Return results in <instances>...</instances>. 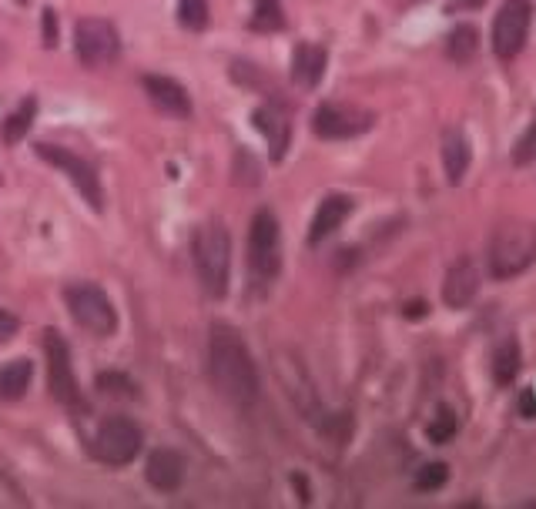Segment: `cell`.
<instances>
[{"label": "cell", "mask_w": 536, "mask_h": 509, "mask_svg": "<svg viewBox=\"0 0 536 509\" xmlns=\"http://www.w3.org/2000/svg\"><path fill=\"white\" fill-rule=\"evenodd\" d=\"M208 369H212V382L222 396L238 409H248L258 399V372L248 355L245 339L232 325H215L212 345H208Z\"/></svg>", "instance_id": "1"}, {"label": "cell", "mask_w": 536, "mask_h": 509, "mask_svg": "<svg viewBox=\"0 0 536 509\" xmlns=\"http://www.w3.org/2000/svg\"><path fill=\"white\" fill-rule=\"evenodd\" d=\"M191 262H195L198 282L212 299H222L228 292V265H232V242H228L225 225L208 222L191 238Z\"/></svg>", "instance_id": "2"}, {"label": "cell", "mask_w": 536, "mask_h": 509, "mask_svg": "<svg viewBox=\"0 0 536 509\" xmlns=\"http://www.w3.org/2000/svg\"><path fill=\"white\" fill-rule=\"evenodd\" d=\"M490 275L493 278H516L536 262V228L523 222H506L490 238Z\"/></svg>", "instance_id": "3"}, {"label": "cell", "mask_w": 536, "mask_h": 509, "mask_svg": "<svg viewBox=\"0 0 536 509\" xmlns=\"http://www.w3.org/2000/svg\"><path fill=\"white\" fill-rule=\"evenodd\" d=\"M64 302H67L71 319L78 322L81 329H88L91 335H98V339H108V335H114V329H118V312H114L111 299L98 285H91V282L67 285Z\"/></svg>", "instance_id": "4"}, {"label": "cell", "mask_w": 536, "mask_h": 509, "mask_svg": "<svg viewBox=\"0 0 536 509\" xmlns=\"http://www.w3.org/2000/svg\"><path fill=\"white\" fill-rule=\"evenodd\" d=\"M248 268L258 282H272L282 268V232H279V218L268 208H262L252 218V228H248Z\"/></svg>", "instance_id": "5"}, {"label": "cell", "mask_w": 536, "mask_h": 509, "mask_svg": "<svg viewBox=\"0 0 536 509\" xmlns=\"http://www.w3.org/2000/svg\"><path fill=\"white\" fill-rule=\"evenodd\" d=\"M141 453V429L131 419H104L91 439V456L104 466H128Z\"/></svg>", "instance_id": "6"}, {"label": "cell", "mask_w": 536, "mask_h": 509, "mask_svg": "<svg viewBox=\"0 0 536 509\" xmlns=\"http://www.w3.org/2000/svg\"><path fill=\"white\" fill-rule=\"evenodd\" d=\"M74 51H78V61L91 71L98 67H108L118 61L121 54V41H118V31H114L111 21L104 17H84L74 27Z\"/></svg>", "instance_id": "7"}, {"label": "cell", "mask_w": 536, "mask_h": 509, "mask_svg": "<svg viewBox=\"0 0 536 509\" xmlns=\"http://www.w3.org/2000/svg\"><path fill=\"white\" fill-rule=\"evenodd\" d=\"M44 352H47V382H51V396L67 409L84 412V399L78 389V376L71 369V349L61 339V332H44Z\"/></svg>", "instance_id": "8"}, {"label": "cell", "mask_w": 536, "mask_h": 509, "mask_svg": "<svg viewBox=\"0 0 536 509\" xmlns=\"http://www.w3.org/2000/svg\"><path fill=\"white\" fill-rule=\"evenodd\" d=\"M530 24H533L530 0H503V7L496 11L493 21V54L500 61H513L523 51L526 37H530Z\"/></svg>", "instance_id": "9"}, {"label": "cell", "mask_w": 536, "mask_h": 509, "mask_svg": "<svg viewBox=\"0 0 536 509\" xmlns=\"http://www.w3.org/2000/svg\"><path fill=\"white\" fill-rule=\"evenodd\" d=\"M37 158L41 161H47V165H54L61 175H67L74 181V188L81 191V198L88 201V205L94 208V211H101L104 208V191H101V181H98V171H94L88 161L84 158H78L74 151H67V148H61V144H47V141H41L37 144Z\"/></svg>", "instance_id": "10"}, {"label": "cell", "mask_w": 536, "mask_h": 509, "mask_svg": "<svg viewBox=\"0 0 536 509\" xmlns=\"http://www.w3.org/2000/svg\"><path fill=\"white\" fill-rule=\"evenodd\" d=\"M376 118L362 108H352V104H322L312 118V128L319 138L325 141H349V138H359L366 134Z\"/></svg>", "instance_id": "11"}, {"label": "cell", "mask_w": 536, "mask_h": 509, "mask_svg": "<svg viewBox=\"0 0 536 509\" xmlns=\"http://www.w3.org/2000/svg\"><path fill=\"white\" fill-rule=\"evenodd\" d=\"M275 366H279V379H282L285 392H289V399L295 402V409H299L309 422H322L319 396H315V389H312L309 376H305L302 362L292 359V355H279V362H275Z\"/></svg>", "instance_id": "12"}, {"label": "cell", "mask_w": 536, "mask_h": 509, "mask_svg": "<svg viewBox=\"0 0 536 509\" xmlns=\"http://www.w3.org/2000/svg\"><path fill=\"white\" fill-rule=\"evenodd\" d=\"M252 121H255V128L265 134L268 155H272V161H282L285 151H289V141H292L289 111H285L282 104H262V108H255Z\"/></svg>", "instance_id": "13"}, {"label": "cell", "mask_w": 536, "mask_h": 509, "mask_svg": "<svg viewBox=\"0 0 536 509\" xmlns=\"http://www.w3.org/2000/svg\"><path fill=\"white\" fill-rule=\"evenodd\" d=\"M141 88H145L148 101L155 104L158 111H165L168 118H191V98H188V91L181 88L175 78L145 74V78H141Z\"/></svg>", "instance_id": "14"}, {"label": "cell", "mask_w": 536, "mask_h": 509, "mask_svg": "<svg viewBox=\"0 0 536 509\" xmlns=\"http://www.w3.org/2000/svg\"><path fill=\"white\" fill-rule=\"evenodd\" d=\"M476 292H480V268H476L473 258H459L446 272L443 302L449 309H466V305L476 299Z\"/></svg>", "instance_id": "15"}, {"label": "cell", "mask_w": 536, "mask_h": 509, "mask_svg": "<svg viewBox=\"0 0 536 509\" xmlns=\"http://www.w3.org/2000/svg\"><path fill=\"white\" fill-rule=\"evenodd\" d=\"M356 211V201L349 195H325L322 205L315 208L312 228H309V245H322L325 238L335 235L342 228V222Z\"/></svg>", "instance_id": "16"}, {"label": "cell", "mask_w": 536, "mask_h": 509, "mask_svg": "<svg viewBox=\"0 0 536 509\" xmlns=\"http://www.w3.org/2000/svg\"><path fill=\"white\" fill-rule=\"evenodd\" d=\"M185 456L175 453V449H155L145 463L148 483L158 489V493H175L185 483Z\"/></svg>", "instance_id": "17"}, {"label": "cell", "mask_w": 536, "mask_h": 509, "mask_svg": "<svg viewBox=\"0 0 536 509\" xmlns=\"http://www.w3.org/2000/svg\"><path fill=\"white\" fill-rule=\"evenodd\" d=\"M469 161H473V148H469V138L463 128H446L443 131V168L449 185H459L469 171Z\"/></svg>", "instance_id": "18"}, {"label": "cell", "mask_w": 536, "mask_h": 509, "mask_svg": "<svg viewBox=\"0 0 536 509\" xmlns=\"http://www.w3.org/2000/svg\"><path fill=\"white\" fill-rule=\"evenodd\" d=\"M325 64H329V54L319 44H299L292 54V81L299 88H315L325 74Z\"/></svg>", "instance_id": "19"}, {"label": "cell", "mask_w": 536, "mask_h": 509, "mask_svg": "<svg viewBox=\"0 0 536 509\" xmlns=\"http://www.w3.org/2000/svg\"><path fill=\"white\" fill-rule=\"evenodd\" d=\"M523 366V352L516 339H503L493 352V382L496 386H513Z\"/></svg>", "instance_id": "20"}, {"label": "cell", "mask_w": 536, "mask_h": 509, "mask_svg": "<svg viewBox=\"0 0 536 509\" xmlns=\"http://www.w3.org/2000/svg\"><path fill=\"white\" fill-rule=\"evenodd\" d=\"M34 366L27 359H14L0 369V402H17L31 386Z\"/></svg>", "instance_id": "21"}, {"label": "cell", "mask_w": 536, "mask_h": 509, "mask_svg": "<svg viewBox=\"0 0 536 509\" xmlns=\"http://www.w3.org/2000/svg\"><path fill=\"white\" fill-rule=\"evenodd\" d=\"M476 51H480V31H476L473 24H456L453 31H449V37H446L449 61L469 64L476 57Z\"/></svg>", "instance_id": "22"}, {"label": "cell", "mask_w": 536, "mask_h": 509, "mask_svg": "<svg viewBox=\"0 0 536 509\" xmlns=\"http://www.w3.org/2000/svg\"><path fill=\"white\" fill-rule=\"evenodd\" d=\"M34 114H37V101L34 98H27L14 114H7L4 124H0V138H4V144H17V141H21L24 134L31 131Z\"/></svg>", "instance_id": "23"}, {"label": "cell", "mask_w": 536, "mask_h": 509, "mask_svg": "<svg viewBox=\"0 0 536 509\" xmlns=\"http://www.w3.org/2000/svg\"><path fill=\"white\" fill-rule=\"evenodd\" d=\"M459 432V416L449 406H439L436 409V416L429 419V426H426V439L433 446H446L449 439H453Z\"/></svg>", "instance_id": "24"}, {"label": "cell", "mask_w": 536, "mask_h": 509, "mask_svg": "<svg viewBox=\"0 0 536 509\" xmlns=\"http://www.w3.org/2000/svg\"><path fill=\"white\" fill-rule=\"evenodd\" d=\"M285 27V14H282V0H255V14H252V31L272 34Z\"/></svg>", "instance_id": "25"}, {"label": "cell", "mask_w": 536, "mask_h": 509, "mask_svg": "<svg viewBox=\"0 0 536 509\" xmlns=\"http://www.w3.org/2000/svg\"><path fill=\"white\" fill-rule=\"evenodd\" d=\"M94 386H98L104 396H114V399H134V396H138V386H134L124 372H101V376L94 379Z\"/></svg>", "instance_id": "26"}, {"label": "cell", "mask_w": 536, "mask_h": 509, "mask_svg": "<svg viewBox=\"0 0 536 509\" xmlns=\"http://www.w3.org/2000/svg\"><path fill=\"white\" fill-rule=\"evenodd\" d=\"M178 21L188 31H205L208 27V0H178Z\"/></svg>", "instance_id": "27"}, {"label": "cell", "mask_w": 536, "mask_h": 509, "mask_svg": "<svg viewBox=\"0 0 536 509\" xmlns=\"http://www.w3.org/2000/svg\"><path fill=\"white\" fill-rule=\"evenodd\" d=\"M446 479H449V466L446 463H426L416 473L413 486L419 489V493H436V489L446 486Z\"/></svg>", "instance_id": "28"}, {"label": "cell", "mask_w": 536, "mask_h": 509, "mask_svg": "<svg viewBox=\"0 0 536 509\" xmlns=\"http://www.w3.org/2000/svg\"><path fill=\"white\" fill-rule=\"evenodd\" d=\"M536 158V111L530 124H526V131L520 134V141L513 144V165H530V161Z\"/></svg>", "instance_id": "29"}, {"label": "cell", "mask_w": 536, "mask_h": 509, "mask_svg": "<svg viewBox=\"0 0 536 509\" xmlns=\"http://www.w3.org/2000/svg\"><path fill=\"white\" fill-rule=\"evenodd\" d=\"M17 329H21V322H17V315H11V312H4V309H0V345H4V342H11L14 335H17Z\"/></svg>", "instance_id": "30"}, {"label": "cell", "mask_w": 536, "mask_h": 509, "mask_svg": "<svg viewBox=\"0 0 536 509\" xmlns=\"http://www.w3.org/2000/svg\"><path fill=\"white\" fill-rule=\"evenodd\" d=\"M523 419H536V389H523L520 392V402H516Z\"/></svg>", "instance_id": "31"}, {"label": "cell", "mask_w": 536, "mask_h": 509, "mask_svg": "<svg viewBox=\"0 0 536 509\" xmlns=\"http://www.w3.org/2000/svg\"><path fill=\"white\" fill-rule=\"evenodd\" d=\"M44 44L47 47L57 44V17H54V11H44Z\"/></svg>", "instance_id": "32"}, {"label": "cell", "mask_w": 536, "mask_h": 509, "mask_svg": "<svg viewBox=\"0 0 536 509\" xmlns=\"http://www.w3.org/2000/svg\"><path fill=\"white\" fill-rule=\"evenodd\" d=\"M426 312H429L426 302H406V305H402V315H406V319H423Z\"/></svg>", "instance_id": "33"}, {"label": "cell", "mask_w": 536, "mask_h": 509, "mask_svg": "<svg viewBox=\"0 0 536 509\" xmlns=\"http://www.w3.org/2000/svg\"><path fill=\"white\" fill-rule=\"evenodd\" d=\"M292 486L299 489V499H302V503H309V483H305V479H302L299 473L292 476Z\"/></svg>", "instance_id": "34"}, {"label": "cell", "mask_w": 536, "mask_h": 509, "mask_svg": "<svg viewBox=\"0 0 536 509\" xmlns=\"http://www.w3.org/2000/svg\"><path fill=\"white\" fill-rule=\"evenodd\" d=\"M480 4H483V0H453V4H449V14L459 11V7L466 11V7H480Z\"/></svg>", "instance_id": "35"}]
</instances>
